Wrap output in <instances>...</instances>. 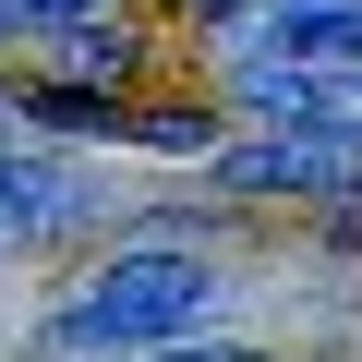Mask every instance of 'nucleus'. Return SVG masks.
<instances>
[{
    "label": "nucleus",
    "mask_w": 362,
    "mask_h": 362,
    "mask_svg": "<svg viewBox=\"0 0 362 362\" xmlns=\"http://www.w3.org/2000/svg\"><path fill=\"white\" fill-rule=\"evenodd\" d=\"M206 302H218V266H194V254H121V266H97L61 302V350H169Z\"/></svg>",
    "instance_id": "f257e3e1"
},
{
    "label": "nucleus",
    "mask_w": 362,
    "mask_h": 362,
    "mask_svg": "<svg viewBox=\"0 0 362 362\" xmlns=\"http://www.w3.org/2000/svg\"><path fill=\"white\" fill-rule=\"evenodd\" d=\"M230 194H362V133L326 121V133H254L218 157Z\"/></svg>",
    "instance_id": "f03ea898"
},
{
    "label": "nucleus",
    "mask_w": 362,
    "mask_h": 362,
    "mask_svg": "<svg viewBox=\"0 0 362 362\" xmlns=\"http://www.w3.org/2000/svg\"><path fill=\"white\" fill-rule=\"evenodd\" d=\"M242 49L254 61H362V0H266Z\"/></svg>",
    "instance_id": "7ed1b4c3"
},
{
    "label": "nucleus",
    "mask_w": 362,
    "mask_h": 362,
    "mask_svg": "<svg viewBox=\"0 0 362 362\" xmlns=\"http://www.w3.org/2000/svg\"><path fill=\"white\" fill-rule=\"evenodd\" d=\"M73 206V181L61 169H37V157H0V242H13V230H49Z\"/></svg>",
    "instance_id": "20e7f679"
},
{
    "label": "nucleus",
    "mask_w": 362,
    "mask_h": 362,
    "mask_svg": "<svg viewBox=\"0 0 362 362\" xmlns=\"http://www.w3.org/2000/svg\"><path fill=\"white\" fill-rule=\"evenodd\" d=\"M61 73H73V85H109V73H133V37L97 13V37H73V49H61Z\"/></svg>",
    "instance_id": "39448f33"
},
{
    "label": "nucleus",
    "mask_w": 362,
    "mask_h": 362,
    "mask_svg": "<svg viewBox=\"0 0 362 362\" xmlns=\"http://www.w3.org/2000/svg\"><path fill=\"white\" fill-rule=\"evenodd\" d=\"M13 13H25V25H97L109 0H13Z\"/></svg>",
    "instance_id": "423d86ee"
},
{
    "label": "nucleus",
    "mask_w": 362,
    "mask_h": 362,
    "mask_svg": "<svg viewBox=\"0 0 362 362\" xmlns=\"http://www.w3.org/2000/svg\"><path fill=\"white\" fill-rule=\"evenodd\" d=\"M169 362H254V350H169Z\"/></svg>",
    "instance_id": "0eeeda50"
},
{
    "label": "nucleus",
    "mask_w": 362,
    "mask_h": 362,
    "mask_svg": "<svg viewBox=\"0 0 362 362\" xmlns=\"http://www.w3.org/2000/svg\"><path fill=\"white\" fill-rule=\"evenodd\" d=\"M0 25H13V0H0Z\"/></svg>",
    "instance_id": "6e6552de"
}]
</instances>
